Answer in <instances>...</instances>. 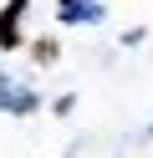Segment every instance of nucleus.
<instances>
[{"label":"nucleus","mask_w":153,"mask_h":158,"mask_svg":"<svg viewBox=\"0 0 153 158\" xmlns=\"http://www.w3.org/2000/svg\"><path fill=\"white\" fill-rule=\"evenodd\" d=\"M0 112H15V117L36 112V92H31V87H20V82H10V77L0 72Z\"/></svg>","instance_id":"nucleus-1"},{"label":"nucleus","mask_w":153,"mask_h":158,"mask_svg":"<svg viewBox=\"0 0 153 158\" xmlns=\"http://www.w3.org/2000/svg\"><path fill=\"white\" fill-rule=\"evenodd\" d=\"M31 10V0H10L0 10V51H15L20 46V15Z\"/></svg>","instance_id":"nucleus-2"},{"label":"nucleus","mask_w":153,"mask_h":158,"mask_svg":"<svg viewBox=\"0 0 153 158\" xmlns=\"http://www.w3.org/2000/svg\"><path fill=\"white\" fill-rule=\"evenodd\" d=\"M61 21H66V26L102 21V5H97V0H66V5H61Z\"/></svg>","instance_id":"nucleus-3"},{"label":"nucleus","mask_w":153,"mask_h":158,"mask_svg":"<svg viewBox=\"0 0 153 158\" xmlns=\"http://www.w3.org/2000/svg\"><path fill=\"white\" fill-rule=\"evenodd\" d=\"M31 56H36V61H56V41H51V36H46V41H36V46H31Z\"/></svg>","instance_id":"nucleus-4"},{"label":"nucleus","mask_w":153,"mask_h":158,"mask_svg":"<svg viewBox=\"0 0 153 158\" xmlns=\"http://www.w3.org/2000/svg\"><path fill=\"white\" fill-rule=\"evenodd\" d=\"M61 5H66V0H61Z\"/></svg>","instance_id":"nucleus-5"}]
</instances>
